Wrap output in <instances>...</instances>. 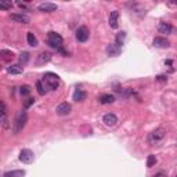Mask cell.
I'll return each mask as SVG.
<instances>
[{
	"label": "cell",
	"mask_w": 177,
	"mask_h": 177,
	"mask_svg": "<svg viewBox=\"0 0 177 177\" xmlns=\"http://www.w3.org/2000/svg\"><path fill=\"white\" fill-rule=\"evenodd\" d=\"M51 60V54L47 53V51H43V53H40L38 55V58H36V65H44L47 62Z\"/></svg>",
	"instance_id": "12"
},
{
	"label": "cell",
	"mask_w": 177,
	"mask_h": 177,
	"mask_svg": "<svg viewBox=\"0 0 177 177\" xmlns=\"http://www.w3.org/2000/svg\"><path fill=\"white\" fill-rule=\"evenodd\" d=\"M102 122L107 125V126H115L118 123V116L115 114H107V115H104V118H102Z\"/></svg>",
	"instance_id": "14"
},
{
	"label": "cell",
	"mask_w": 177,
	"mask_h": 177,
	"mask_svg": "<svg viewBox=\"0 0 177 177\" xmlns=\"http://www.w3.org/2000/svg\"><path fill=\"white\" fill-rule=\"evenodd\" d=\"M10 18L14 21V22H20V24H29L31 22V18L26 15V14H22V13H13Z\"/></svg>",
	"instance_id": "8"
},
{
	"label": "cell",
	"mask_w": 177,
	"mask_h": 177,
	"mask_svg": "<svg viewBox=\"0 0 177 177\" xmlns=\"http://www.w3.org/2000/svg\"><path fill=\"white\" fill-rule=\"evenodd\" d=\"M98 100H100L101 104L107 105V104H112L115 101V96H112V94H102V96H100Z\"/></svg>",
	"instance_id": "16"
},
{
	"label": "cell",
	"mask_w": 177,
	"mask_h": 177,
	"mask_svg": "<svg viewBox=\"0 0 177 177\" xmlns=\"http://www.w3.org/2000/svg\"><path fill=\"white\" fill-rule=\"evenodd\" d=\"M26 42H28V44L31 47H36L39 44L38 39H36V36H35L32 32H28V33H26Z\"/></svg>",
	"instance_id": "18"
},
{
	"label": "cell",
	"mask_w": 177,
	"mask_h": 177,
	"mask_svg": "<svg viewBox=\"0 0 177 177\" xmlns=\"http://www.w3.org/2000/svg\"><path fill=\"white\" fill-rule=\"evenodd\" d=\"M26 122H28V114H26V111H25V109L18 111L15 119H14V123H13V133H14V134H18L20 131H22L24 127H25V125H26Z\"/></svg>",
	"instance_id": "1"
},
{
	"label": "cell",
	"mask_w": 177,
	"mask_h": 177,
	"mask_svg": "<svg viewBox=\"0 0 177 177\" xmlns=\"http://www.w3.org/2000/svg\"><path fill=\"white\" fill-rule=\"evenodd\" d=\"M71 111H72V107H71L69 102H61L57 109H55V112H57V115L60 116H67L71 114Z\"/></svg>",
	"instance_id": "7"
},
{
	"label": "cell",
	"mask_w": 177,
	"mask_h": 177,
	"mask_svg": "<svg viewBox=\"0 0 177 177\" xmlns=\"http://www.w3.org/2000/svg\"><path fill=\"white\" fill-rule=\"evenodd\" d=\"M33 104H35V98L29 97V98H26L25 104H24V107H25V109H28V108H31L32 105H33Z\"/></svg>",
	"instance_id": "28"
},
{
	"label": "cell",
	"mask_w": 177,
	"mask_h": 177,
	"mask_svg": "<svg viewBox=\"0 0 177 177\" xmlns=\"http://www.w3.org/2000/svg\"><path fill=\"white\" fill-rule=\"evenodd\" d=\"M43 82H44V85L50 90H57L58 86H60V77H58V75H55V73L47 72V73H44V76H43Z\"/></svg>",
	"instance_id": "3"
},
{
	"label": "cell",
	"mask_w": 177,
	"mask_h": 177,
	"mask_svg": "<svg viewBox=\"0 0 177 177\" xmlns=\"http://www.w3.org/2000/svg\"><path fill=\"white\" fill-rule=\"evenodd\" d=\"M11 7H13V3L6 1V0H0V8L1 10H10Z\"/></svg>",
	"instance_id": "25"
},
{
	"label": "cell",
	"mask_w": 177,
	"mask_h": 177,
	"mask_svg": "<svg viewBox=\"0 0 177 177\" xmlns=\"http://www.w3.org/2000/svg\"><path fill=\"white\" fill-rule=\"evenodd\" d=\"M0 55H1V58H3V61H11V60H14V53L13 51H10V50H1L0 51Z\"/></svg>",
	"instance_id": "20"
},
{
	"label": "cell",
	"mask_w": 177,
	"mask_h": 177,
	"mask_svg": "<svg viewBox=\"0 0 177 177\" xmlns=\"http://www.w3.org/2000/svg\"><path fill=\"white\" fill-rule=\"evenodd\" d=\"M31 86H28V85H25V86H22V87H21V90H20V92H21V94H22V96H29V94H31Z\"/></svg>",
	"instance_id": "27"
},
{
	"label": "cell",
	"mask_w": 177,
	"mask_h": 177,
	"mask_svg": "<svg viewBox=\"0 0 177 177\" xmlns=\"http://www.w3.org/2000/svg\"><path fill=\"white\" fill-rule=\"evenodd\" d=\"M156 80H158V82H166L168 79L165 76H162V75H159V76H156Z\"/></svg>",
	"instance_id": "29"
},
{
	"label": "cell",
	"mask_w": 177,
	"mask_h": 177,
	"mask_svg": "<svg viewBox=\"0 0 177 177\" xmlns=\"http://www.w3.org/2000/svg\"><path fill=\"white\" fill-rule=\"evenodd\" d=\"M154 46L158 47V48H168L170 46L169 40L166 38H161V36H158V38L154 39Z\"/></svg>",
	"instance_id": "13"
},
{
	"label": "cell",
	"mask_w": 177,
	"mask_h": 177,
	"mask_svg": "<svg viewBox=\"0 0 177 177\" xmlns=\"http://www.w3.org/2000/svg\"><path fill=\"white\" fill-rule=\"evenodd\" d=\"M156 163V156L155 155H148V159H147V168H152Z\"/></svg>",
	"instance_id": "24"
},
{
	"label": "cell",
	"mask_w": 177,
	"mask_h": 177,
	"mask_svg": "<svg viewBox=\"0 0 177 177\" xmlns=\"http://www.w3.org/2000/svg\"><path fill=\"white\" fill-rule=\"evenodd\" d=\"M165 64H168V65H172V60H168V61L165 62Z\"/></svg>",
	"instance_id": "30"
},
{
	"label": "cell",
	"mask_w": 177,
	"mask_h": 177,
	"mask_svg": "<svg viewBox=\"0 0 177 177\" xmlns=\"http://www.w3.org/2000/svg\"><path fill=\"white\" fill-rule=\"evenodd\" d=\"M120 51H122V47L118 46L115 42H114V43H111V44H108V47H107V53H108V55H112V57H116V55H119V54H120Z\"/></svg>",
	"instance_id": "11"
},
{
	"label": "cell",
	"mask_w": 177,
	"mask_h": 177,
	"mask_svg": "<svg viewBox=\"0 0 177 177\" xmlns=\"http://www.w3.org/2000/svg\"><path fill=\"white\" fill-rule=\"evenodd\" d=\"M165 136H166L165 129L158 127V129H155L154 131H151V133L148 134V143H149L151 145H155V144H158L159 141H162V140L165 139Z\"/></svg>",
	"instance_id": "4"
},
{
	"label": "cell",
	"mask_w": 177,
	"mask_h": 177,
	"mask_svg": "<svg viewBox=\"0 0 177 177\" xmlns=\"http://www.w3.org/2000/svg\"><path fill=\"white\" fill-rule=\"evenodd\" d=\"M125 39H126V32H119L115 38V43L118 44V46L122 47V44L125 43Z\"/></svg>",
	"instance_id": "22"
},
{
	"label": "cell",
	"mask_w": 177,
	"mask_h": 177,
	"mask_svg": "<svg viewBox=\"0 0 177 177\" xmlns=\"http://www.w3.org/2000/svg\"><path fill=\"white\" fill-rule=\"evenodd\" d=\"M158 31H159V33H163V35H172L174 29H173V26L169 22H159Z\"/></svg>",
	"instance_id": "10"
},
{
	"label": "cell",
	"mask_w": 177,
	"mask_h": 177,
	"mask_svg": "<svg viewBox=\"0 0 177 177\" xmlns=\"http://www.w3.org/2000/svg\"><path fill=\"white\" fill-rule=\"evenodd\" d=\"M86 97H87L86 92L80 90V89H76V90H75V93H73V100H75V101H85Z\"/></svg>",
	"instance_id": "19"
},
{
	"label": "cell",
	"mask_w": 177,
	"mask_h": 177,
	"mask_svg": "<svg viewBox=\"0 0 177 177\" xmlns=\"http://www.w3.org/2000/svg\"><path fill=\"white\" fill-rule=\"evenodd\" d=\"M36 89H38V93L40 96H44L46 94V89L43 87V80H38L36 82Z\"/></svg>",
	"instance_id": "23"
},
{
	"label": "cell",
	"mask_w": 177,
	"mask_h": 177,
	"mask_svg": "<svg viewBox=\"0 0 177 177\" xmlns=\"http://www.w3.org/2000/svg\"><path fill=\"white\" fill-rule=\"evenodd\" d=\"M57 8H58L57 4H54V3H42V4L38 6V10L42 11V13H53Z\"/></svg>",
	"instance_id": "9"
},
{
	"label": "cell",
	"mask_w": 177,
	"mask_h": 177,
	"mask_svg": "<svg viewBox=\"0 0 177 177\" xmlns=\"http://www.w3.org/2000/svg\"><path fill=\"white\" fill-rule=\"evenodd\" d=\"M47 43L53 48H55V50H61L62 44H64V39L61 38V35H58V33L51 31L47 33Z\"/></svg>",
	"instance_id": "2"
},
{
	"label": "cell",
	"mask_w": 177,
	"mask_h": 177,
	"mask_svg": "<svg viewBox=\"0 0 177 177\" xmlns=\"http://www.w3.org/2000/svg\"><path fill=\"white\" fill-rule=\"evenodd\" d=\"M28 61H29V53H22L20 55V62H21L22 65H25Z\"/></svg>",
	"instance_id": "26"
},
{
	"label": "cell",
	"mask_w": 177,
	"mask_h": 177,
	"mask_svg": "<svg viewBox=\"0 0 177 177\" xmlns=\"http://www.w3.org/2000/svg\"><path fill=\"white\" fill-rule=\"evenodd\" d=\"M118 18H119V11H118V10H114V11L111 13V15H109V25H111L112 29H118V26H119Z\"/></svg>",
	"instance_id": "15"
},
{
	"label": "cell",
	"mask_w": 177,
	"mask_h": 177,
	"mask_svg": "<svg viewBox=\"0 0 177 177\" xmlns=\"http://www.w3.org/2000/svg\"><path fill=\"white\" fill-rule=\"evenodd\" d=\"M7 72L10 75H20L24 72V68L21 65H10V67H7Z\"/></svg>",
	"instance_id": "17"
},
{
	"label": "cell",
	"mask_w": 177,
	"mask_h": 177,
	"mask_svg": "<svg viewBox=\"0 0 177 177\" xmlns=\"http://www.w3.org/2000/svg\"><path fill=\"white\" fill-rule=\"evenodd\" d=\"M25 170H10L4 173V177H24Z\"/></svg>",
	"instance_id": "21"
},
{
	"label": "cell",
	"mask_w": 177,
	"mask_h": 177,
	"mask_svg": "<svg viewBox=\"0 0 177 177\" xmlns=\"http://www.w3.org/2000/svg\"><path fill=\"white\" fill-rule=\"evenodd\" d=\"M33 159H35V155H33V152H32L31 149H22L20 152V161L22 162V163H25V165L32 163Z\"/></svg>",
	"instance_id": "5"
},
{
	"label": "cell",
	"mask_w": 177,
	"mask_h": 177,
	"mask_svg": "<svg viewBox=\"0 0 177 177\" xmlns=\"http://www.w3.org/2000/svg\"><path fill=\"white\" fill-rule=\"evenodd\" d=\"M89 35H90V32H89V28H87V26H80V28H77V31H76L77 42L85 43L86 40L89 39Z\"/></svg>",
	"instance_id": "6"
}]
</instances>
